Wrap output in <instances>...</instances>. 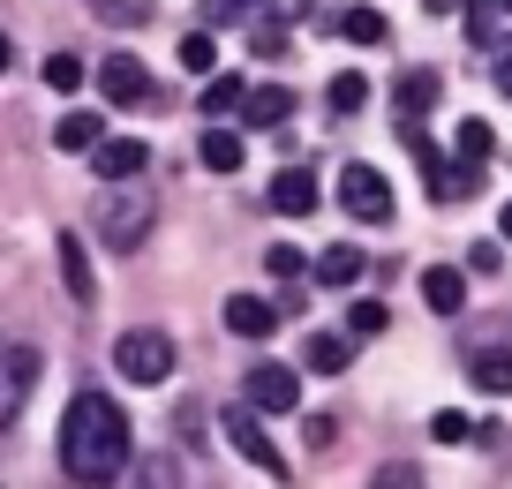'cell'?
Instances as JSON below:
<instances>
[{
  "label": "cell",
  "mask_w": 512,
  "mask_h": 489,
  "mask_svg": "<svg viewBox=\"0 0 512 489\" xmlns=\"http://www.w3.org/2000/svg\"><path fill=\"white\" fill-rule=\"evenodd\" d=\"M136 489H181V467L166 452H151V459H136Z\"/></svg>",
  "instance_id": "obj_26"
},
{
  "label": "cell",
  "mask_w": 512,
  "mask_h": 489,
  "mask_svg": "<svg viewBox=\"0 0 512 489\" xmlns=\"http://www.w3.org/2000/svg\"><path fill=\"white\" fill-rule=\"evenodd\" d=\"M196 151H204V166H211V174H234V166H241V158H249V151H241V128H204V143H196Z\"/></svg>",
  "instance_id": "obj_18"
},
{
  "label": "cell",
  "mask_w": 512,
  "mask_h": 489,
  "mask_svg": "<svg viewBox=\"0 0 512 489\" xmlns=\"http://www.w3.org/2000/svg\"><path fill=\"white\" fill-rule=\"evenodd\" d=\"M422 301H430L437 316H460V309H467V271L430 264V271H422Z\"/></svg>",
  "instance_id": "obj_14"
},
{
  "label": "cell",
  "mask_w": 512,
  "mask_h": 489,
  "mask_svg": "<svg viewBox=\"0 0 512 489\" xmlns=\"http://www.w3.org/2000/svg\"><path fill=\"white\" fill-rule=\"evenodd\" d=\"M317 279L324 286H354L362 279V249H354V241H332V249L317 256Z\"/></svg>",
  "instance_id": "obj_20"
},
{
  "label": "cell",
  "mask_w": 512,
  "mask_h": 489,
  "mask_svg": "<svg viewBox=\"0 0 512 489\" xmlns=\"http://www.w3.org/2000/svg\"><path fill=\"white\" fill-rule=\"evenodd\" d=\"M249 407L256 414H294L302 407V377H294L287 362H256L249 369Z\"/></svg>",
  "instance_id": "obj_8"
},
{
  "label": "cell",
  "mask_w": 512,
  "mask_h": 489,
  "mask_svg": "<svg viewBox=\"0 0 512 489\" xmlns=\"http://www.w3.org/2000/svg\"><path fill=\"white\" fill-rule=\"evenodd\" d=\"M430 437L437 444H467V437H475V422H467L460 407H445V414H430Z\"/></svg>",
  "instance_id": "obj_30"
},
{
  "label": "cell",
  "mask_w": 512,
  "mask_h": 489,
  "mask_svg": "<svg viewBox=\"0 0 512 489\" xmlns=\"http://www.w3.org/2000/svg\"><path fill=\"white\" fill-rule=\"evenodd\" d=\"M241 98H249V83H241V76H226V68H211V83H204V113H211V121L241 113Z\"/></svg>",
  "instance_id": "obj_21"
},
{
  "label": "cell",
  "mask_w": 512,
  "mask_h": 489,
  "mask_svg": "<svg viewBox=\"0 0 512 489\" xmlns=\"http://www.w3.org/2000/svg\"><path fill=\"white\" fill-rule=\"evenodd\" d=\"M91 16L121 23V31H136V23H151V0H91Z\"/></svg>",
  "instance_id": "obj_27"
},
{
  "label": "cell",
  "mask_w": 512,
  "mask_h": 489,
  "mask_svg": "<svg viewBox=\"0 0 512 489\" xmlns=\"http://www.w3.org/2000/svg\"><path fill=\"white\" fill-rule=\"evenodd\" d=\"M249 8H256V0H204V16H211V23H241Z\"/></svg>",
  "instance_id": "obj_36"
},
{
  "label": "cell",
  "mask_w": 512,
  "mask_h": 489,
  "mask_svg": "<svg viewBox=\"0 0 512 489\" xmlns=\"http://www.w3.org/2000/svg\"><path fill=\"white\" fill-rule=\"evenodd\" d=\"M437 98H445V76H437V68H407L400 91H392V106H400V121H422Z\"/></svg>",
  "instance_id": "obj_11"
},
{
  "label": "cell",
  "mask_w": 512,
  "mask_h": 489,
  "mask_svg": "<svg viewBox=\"0 0 512 489\" xmlns=\"http://www.w3.org/2000/svg\"><path fill=\"white\" fill-rule=\"evenodd\" d=\"M490 76H497V91L512 98V38H497V46H490Z\"/></svg>",
  "instance_id": "obj_33"
},
{
  "label": "cell",
  "mask_w": 512,
  "mask_h": 489,
  "mask_svg": "<svg viewBox=\"0 0 512 489\" xmlns=\"http://www.w3.org/2000/svg\"><path fill=\"white\" fill-rule=\"evenodd\" d=\"M219 422H226V444H234V452L249 459V467H264V474H272V482H287V452H279V444L264 437V422H256V407H226Z\"/></svg>",
  "instance_id": "obj_5"
},
{
  "label": "cell",
  "mask_w": 512,
  "mask_h": 489,
  "mask_svg": "<svg viewBox=\"0 0 512 489\" xmlns=\"http://www.w3.org/2000/svg\"><path fill=\"white\" fill-rule=\"evenodd\" d=\"M53 143H61V151H91L98 143V113H61V121H53Z\"/></svg>",
  "instance_id": "obj_23"
},
{
  "label": "cell",
  "mask_w": 512,
  "mask_h": 489,
  "mask_svg": "<svg viewBox=\"0 0 512 489\" xmlns=\"http://www.w3.org/2000/svg\"><path fill=\"white\" fill-rule=\"evenodd\" d=\"M98 241H113V249H144L151 226H159V189L151 181H98Z\"/></svg>",
  "instance_id": "obj_2"
},
{
  "label": "cell",
  "mask_w": 512,
  "mask_h": 489,
  "mask_svg": "<svg viewBox=\"0 0 512 489\" xmlns=\"http://www.w3.org/2000/svg\"><path fill=\"white\" fill-rule=\"evenodd\" d=\"M91 174H98V181H144V174H151V143H136V136H98V143H91Z\"/></svg>",
  "instance_id": "obj_7"
},
{
  "label": "cell",
  "mask_w": 512,
  "mask_h": 489,
  "mask_svg": "<svg viewBox=\"0 0 512 489\" xmlns=\"http://www.w3.org/2000/svg\"><path fill=\"white\" fill-rule=\"evenodd\" d=\"M490 151H497V136H490V121H460V136H452V166H490Z\"/></svg>",
  "instance_id": "obj_19"
},
{
  "label": "cell",
  "mask_w": 512,
  "mask_h": 489,
  "mask_svg": "<svg viewBox=\"0 0 512 489\" xmlns=\"http://www.w3.org/2000/svg\"><path fill=\"white\" fill-rule=\"evenodd\" d=\"M422 8H430V16H460V0H422Z\"/></svg>",
  "instance_id": "obj_38"
},
{
  "label": "cell",
  "mask_w": 512,
  "mask_h": 489,
  "mask_svg": "<svg viewBox=\"0 0 512 489\" xmlns=\"http://www.w3.org/2000/svg\"><path fill=\"white\" fill-rule=\"evenodd\" d=\"M467 38H475V46H497V23H490V0H482V8H467Z\"/></svg>",
  "instance_id": "obj_34"
},
{
  "label": "cell",
  "mask_w": 512,
  "mask_h": 489,
  "mask_svg": "<svg viewBox=\"0 0 512 489\" xmlns=\"http://www.w3.org/2000/svg\"><path fill=\"white\" fill-rule=\"evenodd\" d=\"M369 489H422V474L415 467H377V482Z\"/></svg>",
  "instance_id": "obj_35"
},
{
  "label": "cell",
  "mask_w": 512,
  "mask_h": 489,
  "mask_svg": "<svg viewBox=\"0 0 512 489\" xmlns=\"http://www.w3.org/2000/svg\"><path fill=\"white\" fill-rule=\"evenodd\" d=\"M241 121H249V128H279V121H294V91H287V83H256V91L241 98Z\"/></svg>",
  "instance_id": "obj_13"
},
{
  "label": "cell",
  "mask_w": 512,
  "mask_h": 489,
  "mask_svg": "<svg viewBox=\"0 0 512 489\" xmlns=\"http://www.w3.org/2000/svg\"><path fill=\"white\" fill-rule=\"evenodd\" d=\"M46 83H53V91H83V61H76V53H53V61H46Z\"/></svg>",
  "instance_id": "obj_29"
},
{
  "label": "cell",
  "mask_w": 512,
  "mask_h": 489,
  "mask_svg": "<svg viewBox=\"0 0 512 489\" xmlns=\"http://www.w3.org/2000/svg\"><path fill=\"white\" fill-rule=\"evenodd\" d=\"M332 31L347 38V46H384V16H377V8H347Z\"/></svg>",
  "instance_id": "obj_22"
},
{
  "label": "cell",
  "mask_w": 512,
  "mask_h": 489,
  "mask_svg": "<svg viewBox=\"0 0 512 489\" xmlns=\"http://www.w3.org/2000/svg\"><path fill=\"white\" fill-rule=\"evenodd\" d=\"M8 61H16V46H8V38H0V76H8Z\"/></svg>",
  "instance_id": "obj_39"
},
{
  "label": "cell",
  "mask_w": 512,
  "mask_h": 489,
  "mask_svg": "<svg viewBox=\"0 0 512 489\" xmlns=\"http://www.w3.org/2000/svg\"><path fill=\"white\" fill-rule=\"evenodd\" d=\"M384 324H392V316H384V301H354V309H347V332H354V339H377Z\"/></svg>",
  "instance_id": "obj_28"
},
{
  "label": "cell",
  "mask_w": 512,
  "mask_h": 489,
  "mask_svg": "<svg viewBox=\"0 0 512 489\" xmlns=\"http://www.w3.org/2000/svg\"><path fill=\"white\" fill-rule=\"evenodd\" d=\"M38 369H46L38 347H0V429L23 422V407H31V392H38Z\"/></svg>",
  "instance_id": "obj_4"
},
{
  "label": "cell",
  "mask_w": 512,
  "mask_h": 489,
  "mask_svg": "<svg viewBox=\"0 0 512 489\" xmlns=\"http://www.w3.org/2000/svg\"><path fill=\"white\" fill-rule=\"evenodd\" d=\"M249 46H256V61H279V53H287V23H256Z\"/></svg>",
  "instance_id": "obj_32"
},
{
  "label": "cell",
  "mask_w": 512,
  "mask_h": 489,
  "mask_svg": "<svg viewBox=\"0 0 512 489\" xmlns=\"http://www.w3.org/2000/svg\"><path fill=\"white\" fill-rule=\"evenodd\" d=\"M264 271H272V279H302V249H294V241H272V249H264Z\"/></svg>",
  "instance_id": "obj_31"
},
{
  "label": "cell",
  "mask_w": 512,
  "mask_h": 489,
  "mask_svg": "<svg viewBox=\"0 0 512 489\" xmlns=\"http://www.w3.org/2000/svg\"><path fill=\"white\" fill-rule=\"evenodd\" d=\"M339 204H347L362 226H384V219H392V189H384L377 166H347V174H339Z\"/></svg>",
  "instance_id": "obj_6"
},
{
  "label": "cell",
  "mask_w": 512,
  "mask_h": 489,
  "mask_svg": "<svg viewBox=\"0 0 512 489\" xmlns=\"http://www.w3.org/2000/svg\"><path fill=\"white\" fill-rule=\"evenodd\" d=\"M497 234H505V241H512V204H505V219H497Z\"/></svg>",
  "instance_id": "obj_40"
},
{
  "label": "cell",
  "mask_w": 512,
  "mask_h": 489,
  "mask_svg": "<svg viewBox=\"0 0 512 489\" xmlns=\"http://www.w3.org/2000/svg\"><path fill=\"white\" fill-rule=\"evenodd\" d=\"M467 377H475V392L505 399V392H512V347H482L475 362H467Z\"/></svg>",
  "instance_id": "obj_16"
},
{
  "label": "cell",
  "mask_w": 512,
  "mask_h": 489,
  "mask_svg": "<svg viewBox=\"0 0 512 489\" xmlns=\"http://www.w3.org/2000/svg\"><path fill=\"white\" fill-rule=\"evenodd\" d=\"M272 23H309V0H272Z\"/></svg>",
  "instance_id": "obj_37"
},
{
  "label": "cell",
  "mask_w": 512,
  "mask_h": 489,
  "mask_svg": "<svg viewBox=\"0 0 512 489\" xmlns=\"http://www.w3.org/2000/svg\"><path fill=\"white\" fill-rule=\"evenodd\" d=\"M181 68H189V76H211V68H219V46H211V31H189V38H181Z\"/></svg>",
  "instance_id": "obj_25"
},
{
  "label": "cell",
  "mask_w": 512,
  "mask_h": 489,
  "mask_svg": "<svg viewBox=\"0 0 512 489\" xmlns=\"http://www.w3.org/2000/svg\"><path fill=\"white\" fill-rule=\"evenodd\" d=\"M113 369H121L128 384H166L174 377V339L136 324V332H121V347H113Z\"/></svg>",
  "instance_id": "obj_3"
},
{
  "label": "cell",
  "mask_w": 512,
  "mask_h": 489,
  "mask_svg": "<svg viewBox=\"0 0 512 489\" xmlns=\"http://www.w3.org/2000/svg\"><path fill=\"white\" fill-rule=\"evenodd\" d=\"M324 196H317V181L302 174V166H287V174H272V211L279 219H309V211H317Z\"/></svg>",
  "instance_id": "obj_12"
},
{
  "label": "cell",
  "mask_w": 512,
  "mask_h": 489,
  "mask_svg": "<svg viewBox=\"0 0 512 489\" xmlns=\"http://www.w3.org/2000/svg\"><path fill=\"white\" fill-rule=\"evenodd\" d=\"M302 362L317 369V377H339V369L354 362V339H339V332H309V347H302Z\"/></svg>",
  "instance_id": "obj_17"
},
{
  "label": "cell",
  "mask_w": 512,
  "mask_h": 489,
  "mask_svg": "<svg viewBox=\"0 0 512 489\" xmlns=\"http://www.w3.org/2000/svg\"><path fill=\"white\" fill-rule=\"evenodd\" d=\"M279 316H287L279 301H264V294H234V301H226V332H234V339H272V332H279Z\"/></svg>",
  "instance_id": "obj_10"
},
{
  "label": "cell",
  "mask_w": 512,
  "mask_h": 489,
  "mask_svg": "<svg viewBox=\"0 0 512 489\" xmlns=\"http://www.w3.org/2000/svg\"><path fill=\"white\" fill-rule=\"evenodd\" d=\"M61 467H68V482H83V489L121 482L128 474V414H121V399H106V392H76L68 399Z\"/></svg>",
  "instance_id": "obj_1"
},
{
  "label": "cell",
  "mask_w": 512,
  "mask_h": 489,
  "mask_svg": "<svg viewBox=\"0 0 512 489\" xmlns=\"http://www.w3.org/2000/svg\"><path fill=\"white\" fill-rule=\"evenodd\" d=\"M98 98H113V106H144V98H151V68L136 61V53H106V61H98Z\"/></svg>",
  "instance_id": "obj_9"
},
{
  "label": "cell",
  "mask_w": 512,
  "mask_h": 489,
  "mask_svg": "<svg viewBox=\"0 0 512 489\" xmlns=\"http://www.w3.org/2000/svg\"><path fill=\"white\" fill-rule=\"evenodd\" d=\"M324 106H332V113H362V106H369V76H354V68H347V76H332Z\"/></svg>",
  "instance_id": "obj_24"
},
{
  "label": "cell",
  "mask_w": 512,
  "mask_h": 489,
  "mask_svg": "<svg viewBox=\"0 0 512 489\" xmlns=\"http://www.w3.org/2000/svg\"><path fill=\"white\" fill-rule=\"evenodd\" d=\"M61 279H68V301H83V309L98 301V279H91V249H83L76 234H61Z\"/></svg>",
  "instance_id": "obj_15"
}]
</instances>
